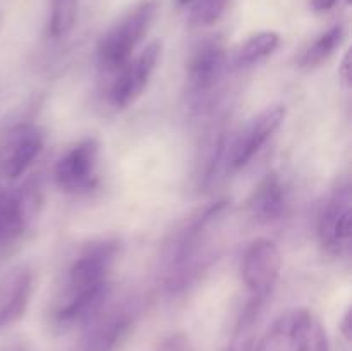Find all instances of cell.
Listing matches in <instances>:
<instances>
[{
    "instance_id": "cell-1",
    "label": "cell",
    "mask_w": 352,
    "mask_h": 351,
    "mask_svg": "<svg viewBox=\"0 0 352 351\" xmlns=\"http://www.w3.org/2000/svg\"><path fill=\"white\" fill-rule=\"evenodd\" d=\"M158 12V3L146 0L126 14L113 24L98 41V61L107 71H119L129 58H133L138 45L146 36Z\"/></svg>"
},
{
    "instance_id": "cell-2",
    "label": "cell",
    "mask_w": 352,
    "mask_h": 351,
    "mask_svg": "<svg viewBox=\"0 0 352 351\" xmlns=\"http://www.w3.org/2000/svg\"><path fill=\"white\" fill-rule=\"evenodd\" d=\"M258 351H330L322 320L306 308L284 313Z\"/></svg>"
},
{
    "instance_id": "cell-3",
    "label": "cell",
    "mask_w": 352,
    "mask_h": 351,
    "mask_svg": "<svg viewBox=\"0 0 352 351\" xmlns=\"http://www.w3.org/2000/svg\"><path fill=\"white\" fill-rule=\"evenodd\" d=\"M318 241L327 253L344 257L352 243V191L349 182L333 188L323 200L316 219Z\"/></svg>"
},
{
    "instance_id": "cell-4",
    "label": "cell",
    "mask_w": 352,
    "mask_h": 351,
    "mask_svg": "<svg viewBox=\"0 0 352 351\" xmlns=\"http://www.w3.org/2000/svg\"><path fill=\"white\" fill-rule=\"evenodd\" d=\"M100 143L96 138H85L58 157L54 167L55 184L65 193H82L98 182Z\"/></svg>"
},
{
    "instance_id": "cell-5",
    "label": "cell",
    "mask_w": 352,
    "mask_h": 351,
    "mask_svg": "<svg viewBox=\"0 0 352 351\" xmlns=\"http://www.w3.org/2000/svg\"><path fill=\"white\" fill-rule=\"evenodd\" d=\"M285 119L284 105H272L251 117L243 129L234 136L226 155L227 171L236 172L246 167L254 155L263 148V145L274 136L275 131L282 126Z\"/></svg>"
},
{
    "instance_id": "cell-6",
    "label": "cell",
    "mask_w": 352,
    "mask_h": 351,
    "mask_svg": "<svg viewBox=\"0 0 352 351\" xmlns=\"http://www.w3.org/2000/svg\"><path fill=\"white\" fill-rule=\"evenodd\" d=\"M45 147V134L36 124L21 123L0 134V178L17 179L34 164Z\"/></svg>"
},
{
    "instance_id": "cell-7",
    "label": "cell",
    "mask_w": 352,
    "mask_h": 351,
    "mask_svg": "<svg viewBox=\"0 0 352 351\" xmlns=\"http://www.w3.org/2000/svg\"><path fill=\"white\" fill-rule=\"evenodd\" d=\"M282 255L277 244L267 237L251 241L241 262V277L251 298L265 301L280 275Z\"/></svg>"
},
{
    "instance_id": "cell-8",
    "label": "cell",
    "mask_w": 352,
    "mask_h": 351,
    "mask_svg": "<svg viewBox=\"0 0 352 351\" xmlns=\"http://www.w3.org/2000/svg\"><path fill=\"white\" fill-rule=\"evenodd\" d=\"M120 243L103 237L86 244L72 260L64 288L88 289L109 282V274L119 257Z\"/></svg>"
},
{
    "instance_id": "cell-9",
    "label": "cell",
    "mask_w": 352,
    "mask_h": 351,
    "mask_svg": "<svg viewBox=\"0 0 352 351\" xmlns=\"http://www.w3.org/2000/svg\"><path fill=\"white\" fill-rule=\"evenodd\" d=\"M162 55L160 41L148 43L134 58L119 69L109 92V100L116 109H126L143 95Z\"/></svg>"
},
{
    "instance_id": "cell-10",
    "label": "cell",
    "mask_w": 352,
    "mask_h": 351,
    "mask_svg": "<svg viewBox=\"0 0 352 351\" xmlns=\"http://www.w3.org/2000/svg\"><path fill=\"white\" fill-rule=\"evenodd\" d=\"M226 47L219 38L203 40L188 61V89L192 96H205L215 88L226 69Z\"/></svg>"
},
{
    "instance_id": "cell-11",
    "label": "cell",
    "mask_w": 352,
    "mask_h": 351,
    "mask_svg": "<svg viewBox=\"0 0 352 351\" xmlns=\"http://www.w3.org/2000/svg\"><path fill=\"white\" fill-rule=\"evenodd\" d=\"M34 291V274L17 267L0 282V332L19 322L30 306Z\"/></svg>"
},
{
    "instance_id": "cell-12",
    "label": "cell",
    "mask_w": 352,
    "mask_h": 351,
    "mask_svg": "<svg viewBox=\"0 0 352 351\" xmlns=\"http://www.w3.org/2000/svg\"><path fill=\"white\" fill-rule=\"evenodd\" d=\"M34 196L30 191L0 189V250L21 237L31 219Z\"/></svg>"
},
{
    "instance_id": "cell-13",
    "label": "cell",
    "mask_w": 352,
    "mask_h": 351,
    "mask_svg": "<svg viewBox=\"0 0 352 351\" xmlns=\"http://www.w3.org/2000/svg\"><path fill=\"white\" fill-rule=\"evenodd\" d=\"M285 205H287V191L275 172L265 174V178L254 186L248 200L250 215L258 224H272L280 219L282 213L285 212Z\"/></svg>"
},
{
    "instance_id": "cell-14",
    "label": "cell",
    "mask_w": 352,
    "mask_h": 351,
    "mask_svg": "<svg viewBox=\"0 0 352 351\" xmlns=\"http://www.w3.org/2000/svg\"><path fill=\"white\" fill-rule=\"evenodd\" d=\"M344 38H346V28L342 24H336L330 30H327L325 33H322L320 36H316L305 50L299 54L298 57V65L301 69H316L323 64V62L329 61L333 54H336L337 48L342 45Z\"/></svg>"
},
{
    "instance_id": "cell-15",
    "label": "cell",
    "mask_w": 352,
    "mask_h": 351,
    "mask_svg": "<svg viewBox=\"0 0 352 351\" xmlns=\"http://www.w3.org/2000/svg\"><path fill=\"white\" fill-rule=\"evenodd\" d=\"M278 45H280V34L275 31H260L256 34H251L234 52V65L239 69L256 65L258 62L270 57L277 50Z\"/></svg>"
},
{
    "instance_id": "cell-16",
    "label": "cell",
    "mask_w": 352,
    "mask_h": 351,
    "mask_svg": "<svg viewBox=\"0 0 352 351\" xmlns=\"http://www.w3.org/2000/svg\"><path fill=\"white\" fill-rule=\"evenodd\" d=\"M129 313L131 312H117L116 315L98 323L95 332L89 336L88 351H112L131 329L133 317Z\"/></svg>"
},
{
    "instance_id": "cell-17",
    "label": "cell",
    "mask_w": 352,
    "mask_h": 351,
    "mask_svg": "<svg viewBox=\"0 0 352 351\" xmlns=\"http://www.w3.org/2000/svg\"><path fill=\"white\" fill-rule=\"evenodd\" d=\"M79 0H52L48 33L55 40L65 38L74 28L78 19Z\"/></svg>"
},
{
    "instance_id": "cell-18",
    "label": "cell",
    "mask_w": 352,
    "mask_h": 351,
    "mask_svg": "<svg viewBox=\"0 0 352 351\" xmlns=\"http://www.w3.org/2000/svg\"><path fill=\"white\" fill-rule=\"evenodd\" d=\"M230 0H196L191 9L189 23L196 28L212 26L226 12Z\"/></svg>"
},
{
    "instance_id": "cell-19",
    "label": "cell",
    "mask_w": 352,
    "mask_h": 351,
    "mask_svg": "<svg viewBox=\"0 0 352 351\" xmlns=\"http://www.w3.org/2000/svg\"><path fill=\"white\" fill-rule=\"evenodd\" d=\"M0 351H34V346L24 337H10L0 346Z\"/></svg>"
},
{
    "instance_id": "cell-20",
    "label": "cell",
    "mask_w": 352,
    "mask_h": 351,
    "mask_svg": "<svg viewBox=\"0 0 352 351\" xmlns=\"http://www.w3.org/2000/svg\"><path fill=\"white\" fill-rule=\"evenodd\" d=\"M351 65H352L351 50H347V54L344 55L342 62H340V67H339V76L342 78L344 85H347V86L351 85Z\"/></svg>"
},
{
    "instance_id": "cell-21",
    "label": "cell",
    "mask_w": 352,
    "mask_h": 351,
    "mask_svg": "<svg viewBox=\"0 0 352 351\" xmlns=\"http://www.w3.org/2000/svg\"><path fill=\"white\" fill-rule=\"evenodd\" d=\"M339 3V0H309V7L315 12H325V10L333 9Z\"/></svg>"
},
{
    "instance_id": "cell-22",
    "label": "cell",
    "mask_w": 352,
    "mask_h": 351,
    "mask_svg": "<svg viewBox=\"0 0 352 351\" xmlns=\"http://www.w3.org/2000/svg\"><path fill=\"white\" fill-rule=\"evenodd\" d=\"M340 332H342V336L346 337V341L352 339V313H351V308L347 310L346 315H344V319H342V322H340Z\"/></svg>"
},
{
    "instance_id": "cell-23",
    "label": "cell",
    "mask_w": 352,
    "mask_h": 351,
    "mask_svg": "<svg viewBox=\"0 0 352 351\" xmlns=\"http://www.w3.org/2000/svg\"><path fill=\"white\" fill-rule=\"evenodd\" d=\"M179 2H181V3H188V2H191V0H179Z\"/></svg>"
}]
</instances>
